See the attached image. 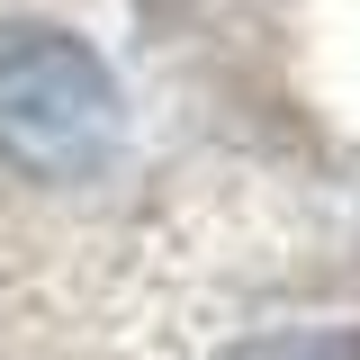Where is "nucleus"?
<instances>
[{
    "label": "nucleus",
    "mask_w": 360,
    "mask_h": 360,
    "mask_svg": "<svg viewBox=\"0 0 360 360\" xmlns=\"http://www.w3.org/2000/svg\"><path fill=\"white\" fill-rule=\"evenodd\" d=\"M225 360H360V333L352 324H297V333H252Z\"/></svg>",
    "instance_id": "2"
},
{
    "label": "nucleus",
    "mask_w": 360,
    "mask_h": 360,
    "mask_svg": "<svg viewBox=\"0 0 360 360\" xmlns=\"http://www.w3.org/2000/svg\"><path fill=\"white\" fill-rule=\"evenodd\" d=\"M117 153V82L72 27H0V172L72 189Z\"/></svg>",
    "instance_id": "1"
}]
</instances>
